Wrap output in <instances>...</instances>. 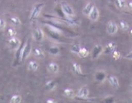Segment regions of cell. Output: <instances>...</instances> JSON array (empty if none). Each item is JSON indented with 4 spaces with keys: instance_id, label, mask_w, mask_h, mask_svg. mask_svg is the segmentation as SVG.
<instances>
[{
    "instance_id": "obj_20",
    "label": "cell",
    "mask_w": 132,
    "mask_h": 103,
    "mask_svg": "<svg viewBox=\"0 0 132 103\" xmlns=\"http://www.w3.org/2000/svg\"><path fill=\"white\" fill-rule=\"evenodd\" d=\"M114 3L118 10H124L127 7V3L125 0H114Z\"/></svg>"
},
{
    "instance_id": "obj_2",
    "label": "cell",
    "mask_w": 132,
    "mask_h": 103,
    "mask_svg": "<svg viewBox=\"0 0 132 103\" xmlns=\"http://www.w3.org/2000/svg\"><path fill=\"white\" fill-rule=\"evenodd\" d=\"M89 94H90V91H89L88 87L83 86L81 87L77 93V96H75V99L77 100H89L90 98H88Z\"/></svg>"
},
{
    "instance_id": "obj_31",
    "label": "cell",
    "mask_w": 132,
    "mask_h": 103,
    "mask_svg": "<svg viewBox=\"0 0 132 103\" xmlns=\"http://www.w3.org/2000/svg\"><path fill=\"white\" fill-rule=\"evenodd\" d=\"M114 99H115V98L114 97H112V96H110V97H107V98H104V102H106V103H112V102H114Z\"/></svg>"
},
{
    "instance_id": "obj_33",
    "label": "cell",
    "mask_w": 132,
    "mask_h": 103,
    "mask_svg": "<svg viewBox=\"0 0 132 103\" xmlns=\"http://www.w3.org/2000/svg\"><path fill=\"white\" fill-rule=\"evenodd\" d=\"M125 58L127 60H132V51H130L129 53H127V55H125Z\"/></svg>"
},
{
    "instance_id": "obj_3",
    "label": "cell",
    "mask_w": 132,
    "mask_h": 103,
    "mask_svg": "<svg viewBox=\"0 0 132 103\" xmlns=\"http://www.w3.org/2000/svg\"><path fill=\"white\" fill-rule=\"evenodd\" d=\"M44 3H38V4H36V5L33 7L30 16H29V20H30V21L38 18V16L40 15V13H41L42 10L44 8Z\"/></svg>"
},
{
    "instance_id": "obj_8",
    "label": "cell",
    "mask_w": 132,
    "mask_h": 103,
    "mask_svg": "<svg viewBox=\"0 0 132 103\" xmlns=\"http://www.w3.org/2000/svg\"><path fill=\"white\" fill-rule=\"evenodd\" d=\"M118 31V25L113 21H110L107 24V32L110 35H114Z\"/></svg>"
},
{
    "instance_id": "obj_28",
    "label": "cell",
    "mask_w": 132,
    "mask_h": 103,
    "mask_svg": "<svg viewBox=\"0 0 132 103\" xmlns=\"http://www.w3.org/2000/svg\"><path fill=\"white\" fill-rule=\"evenodd\" d=\"M21 101H22V98L20 95H14L11 98V103H20Z\"/></svg>"
},
{
    "instance_id": "obj_34",
    "label": "cell",
    "mask_w": 132,
    "mask_h": 103,
    "mask_svg": "<svg viewBox=\"0 0 132 103\" xmlns=\"http://www.w3.org/2000/svg\"><path fill=\"white\" fill-rule=\"evenodd\" d=\"M127 7L129 9L130 11H132V0H130V1H128V2H127Z\"/></svg>"
},
{
    "instance_id": "obj_37",
    "label": "cell",
    "mask_w": 132,
    "mask_h": 103,
    "mask_svg": "<svg viewBox=\"0 0 132 103\" xmlns=\"http://www.w3.org/2000/svg\"><path fill=\"white\" fill-rule=\"evenodd\" d=\"M130 34L132 35V28H130Z\"/></svg>"
},
{
    "instance_id": "obj_13",
    "label": "cell",
    "mask_w": 132,
    "mask_h": 103,
    "mask_svg": "<svg viewBox=\"0 0 132 103\" xmlns=\"http://www.w3.org/2000/svg\"><path fill=\"white\" fill-rule=\"evenodd\" d=\"M99 11L98 9L95 7V6H94V8L92 9L91 12H90V14H89L88 16L90 17V19L92 20V21H94V22H95V21H97V20L99 19Z\"/></svg>"
},
{
    "instance_id": "obj_27",
    "label": "cell",
    "mask_w": 132,
    "mask_h": 103,
    "mask_svg": "<svg viewBox=\"0 0 132 103\" xmlns=\"http://www.w3.org/2000/svg\"><path fill=\"white\" fill-rule=\"evenodd\" d=\"M80 48H81V46H80L79 45H77V44H75V45H71L70 51H71L72 53H74V54H77V53L79 52Z\"/></svg>"
},
{
    "instance_id": "obj_9",
    "label": "cell",
    "mask_w": 132,
    "mask_h": 103,
    "mask_svg": "<svg viewBox=\"0 0 132 103\" xmlns=\"http://www.w3.org/2000/svg\"><path fill=\"white\" fill-rule=\"evenodd\" d=\"M103 46H102L101 45H94V48H93V50H92V59H94V60H95V59H97L99 57V56L101 55L102 53H103Z\"/></svg>"
},
{
    "instance_id": "obj_15",
    "label": "cell",
    "mask_w": 132,
    "mask_h": 103,
    "mask_svg": "<svg viewBox=\"0 0 132 103\" xmlns=\"http://www.w3.org/2000/svg\"><path fill=\"white\" fill-rule=\"evenodd\" d=\"M107 78V74L104 71H97L94 75V80L98 82H103Z\"/></svg>"
},
{
    "instance_id": "obj_16",
    "label": "cell",
    "mask_w": 132,
    "mask_h": 103,
    "mask_svg": "<svg viewBox=\"0 0 132 103\" xmlns=\"http://www.w3.org/2000/svg\"><path fill=\"white\" fill-rule=\"evenodd\" d=\"M32 54L35 56L37 59H44V50L40 47H35L32 49Z\"/></svg>"
},
{
    "instance_id": "obj_1",
    "label": "cell",
    "mask_w": 132,
    "mask_h": 103,
    "mask_svg": "<svg viewBox=\"0 0 132 103\" xmlns=\"http://www.w3.org/2000/svg\"><path fill=\"white\" fill-rule=\"evenodd\" d=\"M45 30H46L47 35L51 38V39L55 40V41H58V42H63L61 38V35L62 34L61 30H59L57 28H53V27H50V26L45 25Z\"/></svg>"
},
{
    "instance_id": "obj_18",
    "label": "cell",
    "mask_w": 132,
    "mask_h": 103,
    "mask_svg": "<svg viewBox=\"0 0 132 103\" xmlns=\"http://www.w3.org/2000/svg\"><path fill=\"white\" fill-rule=\"evenodd\" d=\"M93 8H94V4H93V3H92V2L87 3V4L85 5V7L83 8V11H82L83 14L88 16L89 14H90V12H91L92 9H93Z\"/></svg>"
},
{
    "instance_id": "obj_7",
    "label": "cell",
    "mask_w": 132,
    "mask_h": 103,
    "mask_svg": "<svg viewBox=\"0 0 132 103\" xmlns=\"http://www.w3.org/2000/svg\"><path fill=\"white\" fill-rule=\"evenodd\" d=\"M61 10H62V11L64 12V14H65L66 16H68V17H74L75 16V11H74V10H73V8H72L69 4H67L66 2H61Z\"/></svg>"
},
{
    "instance_id": "obj_12",
    "label": "cell",
    "mask_w": 132,
    "mask_h": 103,
    "mask_svg": "<svg viewBox=\"0 0 132 103\" xmlns=\"http://www.w3.org/2000/svg\"><path fill=\"white\" fill-rule=\"evenodd\" d=\"M46 68L48 70V72H50L51 74H57L59 72V70H60L59 64L54 62V61H51V62H49V64H47Z\"/></svg>"
},
{
    "instance_id": "obj_36",
    "label": "cell",
    "mask_w": 132,
    "mask_h": 103,
    "mask_svg": "<svg viewBox=\"0 0 132 103\" xmlns=\"http://www.w3.org/2000/svg\"><path fill=\"white\" fill-rule=\"evenodd\" d=\"M130 89H131V91H132V81H131V84H130Z\"/></svg>"
},
{
    "instance_id": "obj_6",
    "label": "cell",
    "mask_w": 132,
    "mask_h": 103,
    "mask_svg": "<svg viewBox=\"0 0 132 103\" xmlns=\"http://www.w3.org/2000/svg\"><path fill=\"white\" fill-rule=\"evenodd\" d=\"M32 37H33V39L35 40V41H37V42H42V41L44 40V30H43L41 28L36 27V28H33Z\"/></svg>"
},
{
    "instance_id": "obj_19",
    "label": "cell",
    "mask_w": 132,
    "mask_h": 103,
    "mask_svg": "<svg viewBox=\"0 0 132 103\" xmlns=\"http://www.w3.org/2000/svg\"><path fill=\"white\" fill-rule=\"evenodd\" d=\"M28 70L29 71H32V72H34V71H37L39 68V64L38 61H29V64H28Z\"/></svg>"
},
{
    "instance_id": "obj_24",
    "label": "cell",
    "mask_w": 132,
    "mask_h": 103,
    "mask_svg": "<svg viewBox=\"0 0 132 103\" xmlns=\"http://www.w3.org/2000/svg\"><path fill=\"white\" fill-rule=\"evenodd\" d=\"M56 85H57V83H56L55 81H49L46 82L45 86H44V89L46 90V91H52L56 87Z\"/></svg>"
},
{
    "instance_id": "obj_10",
    "label": "cell",
    "mask_w": 132,
    "mask_h": 103,
    "mask_svg": "<svg viewBox=\"0 0 132 103\" xmlns=\"http://www.w3.org/2000/svg\"><path fill=\"white\" fill-rule=\"evenodd\" d=\"M8 45H10V47L12 49H17L19 47V45H21V41H20L17 37H11L10 40L8 41Z\"/></svg>"
},
{
    "instance_id": "obj_11",
    "label": "cell",
    "mask_w": 132,
    "mask_h": 103,
    "mask_svg": "<svg viewBox=\"0 0 132 103\" xmlns=\"http://www.w3.org/2000/svg\"><path fill=\"white\" fill-rule=\"evenodd\" d=\"M107 80L109 81V83L113 87V88H118L119 87V80L118 78L114 75H109L107 76Z\"/></svg>"
},
{
    "instance_id": "obj_22",
    "label": "cell",
    "mask_w": 132,
    "mask_h": 103,
    "mask_svg": "<svg viewBox=\"0 0 132 103\" xmlns=\"http://www.w3.org/2000/svg\"><path fill=\"white\" fill-rule=\"evenodd\" d=\"M10 22H11V25L15 26V27H19L21 25V20H20V18L18 16H15V15H13V16H11L10 18Z\"/></svg>"
},
{
    "instance_id": "obj_21",
    "label": "cell",
    "mask_w": 132,
    "mask_h": 103,
    "mask_svg": "<svg viewBox=\"0 0 132 103\" xmlns=\"http://www.w3.org/2000/svg\"><path fill=\"white\" fill-rule=\"evenodd\" d=\"M60 48L58 46H56V45H53V46H50L48 47V53H49L50 55L52 56H57L60 54Z\"/></svg>"
},
{
    "instance_id": "obj_29",
    "label": "cell",
    "mask_w": 132,
    "mask_h": 103,
    "mask_svg": "<svg viewBox=\"0 0 132 103\" xmlns=\"http://www.w3.org/2000/svg\"><path fill=\"white\" fill-rule=\"evenodd\" d=\"M111 55H112V58L114 60H119V59L121 58V53L119 52L118 50H116V49L111 53Z\"/></svg>"
},
{
    "instance_id": "obj_23",
    "label": "cell",
    "mask_w": 132,
    "mask_h": 103,
    "mask_svg": "<svg viewBox=\"0 0 132 103\" xmlns=\"http://www.w3.org/2000/svg\"><path fill=\"white\" fill-rule=\"evenodd\" d=\"M63 94L65 97H67V98H74L75 96H76L75 91L73 89H71V88H66V89H64Z\"/></svg>"
},
{
    "instance_id": "obj_4",
    "label": "cell",
    "mask_w": 132,
    "mask_h": 103,
    "mask_svg": "<svg viewBox=\"0 0 132 103\" xmlns=\"http://www.w3.org/2000/svg\"><path fill=\"white\" fill-rule=\"evenodd\" d=\"M26 42H27V37H26L24 41L21 43V45H19V47L16 49V52H15V60H14V64L13 66H16L21 62V56H22V52H23V48H24V45H25Z\"/></svg>"
},
{
    "instance_id": "obj_17",
    "label": "cell",
    "mask_w": 132,
    "mask_h": 103,
    "mask_svg": "<svg viewBox=\"0 0 132 103\" xmlns=\"http://www.w3.org/2000/svg\"><path fill=\"white\" fill-rule=\"evenodd\" d=\"M72 69L74 71V73L77 76H83L82 69H81V66H80L79 64L77 62H73L72 64Z\"/></svg>"
},
{
    "instance_id": "obj_14",
    "label": "cell",
    "mask_w": 132,
    "mask_h": 103,
    "mask_svg": "<svg viewBox=\"0 0 132 103\" xmlns=\"http://www.w3.org/2000/svg\"><path fill=\"white\" fill-rule=\"evenodd\" d=\"M116 49V44L114 42H110L108 43L107 46L105 49H103V53L105 54H111L113 51Z\"/></svg>"
},
{
    "instance_id": "obj_25",
    "label": "cell",
    "mask_w": 132,
    "mask_h": 103,
    "mask_svg": "<svg viewBox=\"0 0 132 103\" xmlns=\"http://www.w3.org/2000/svg\"><path fill=\"white\" fill-rule=\"evenodd\" d=\"M89 54H90V52H89V50L86 47H81L79 52L77 53V55H78L79 58H86V57L89 56Z\"/></svg>"
},
{
    "instance_id": "obj_30",
    "label": "cell",
    "mask_w": 132,
    "mask_h": 103,
    "mask_svg": "<svg viewBox=\"0 0 132 103\" xmlns=\"http://www.w3.org/2000/svg\"><path fill=\"white\" fill-rule=\"evenodd\" d=\"M8 35L10 37H14L16 35V30H15V28H10L8 29Z\"/></svg>"
},
{
    "instance_id": "obj_5",
    "label": "cell",
    "mask_w": 132,
    "mask_h": 103,
    "mask_svg": "<svg viewBox=\"0 0 132 103\" xmlns=\"http://www.w3.org/2000/svg\"><path fill=\"white\" fill-rule=\"evenodd\" d=\"M31 51H32V46H31V42L29 40H27L25 45H24V48H23V52L22 56H21V61H25L26 59L28 58V56L31 54Z\"/></svg>"
},
{
    "instance_id": "obj_26",
    "label": "cell",
    "mask_w": 132,
    "mask_h": 103,
    "mask_svg": "<svg viewBox=\"0 0 132 103\" xmlns=\"http://www.w3.org/2000/svg\"><path fill=\"white\" fill-rule=\"evenodd\" d=\"M118 28H121L123 31H127L128 29H129V25L127 24V22H126V21H124V20H121V21L119 22Z\"/></svg>"
},
{
    "instance_id": "obj_32",
    "label": "cell",
    "mask_w": 132,
    "mask_h": 103,
    "mask_svg": "<svg viewBox=\"0 0 132 103\" xmlns=\"http://www.w3.org/2000/svg\"><path fill=\"white\" fill-rule=\"evenodd\" d=\"M6 28V21L5 19H3V18H0V30H3V29H5Z\"/></svg>"
},
{
    "instance_id": "obj_35",
    "label": "cell",
    "mask_w": 132,
    "mask_h": 103,
    "mask_svg": "<svg viewBox=\"0 0 132 103\" xmlns=\"http://www.w3.org/2000/svg\"><path fill=\"white\" fill-rule=\"evenodd\" d=\"M46 102L47 103H54L55 101L53 100V99H48V100H46Z\"/></svg>"
}]
</instances>
